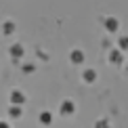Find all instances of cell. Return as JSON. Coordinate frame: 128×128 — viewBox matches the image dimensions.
<instances>
[{
  "label": "cell",
  "mask_w": 128,
  "mask_h": 128,
  "mask_svg": "<svg viewBox=\"0 0 128 128\" xmlns=\"http://www.w3.org/2000/svg\"><path fill=\"white\" fill-rule=\"evenodd\" d=\"M105 28H107V32H118L120 21L116 19V17H107V19H105Z\"/></svg>",
  "instance_id": "obj_1"
},
{
  "label": "cell",
  "mask_w": 128,
  "mask_h": 128,
  "mask_svg": "<svg viewBox=\"0 0 128 128\" xmlns=\"http://www.w3.org/2000/svg\"><path fill=\"white\" fill-rule=\"evenodd\" d=\"M61 111H63V114H74V103H72V101H65V103H63L61 105Z\"/></svg>",
  "instance_id": "obj_2"
},
{
  "label": "cell",
  "mask_w": 128,
  "mask_h": 128,
  "mask_svg": "<svg viewBox=\"0 0 128 128\" xmlns=\"http://www.w3.org/2000/svg\"><path fill=\"white\" fill-rule=\"evenodd\" d=\"M72 61H74V63H82V61H84V52H82V50H74V52H72Z\"/></svg>",
  "instance_id": "obj_3"
},
{
  "label": "cell",
  "mask_w": 128,
  "mask_h": 128,
  "mask_svg": "<svg viewBox=\"0 0 128 128\" xmlns=\"http://www.w3.org/2000/svg\"><path fill=\"white\" fill-rule=\"evenodd\" d=\"M109 61H111V63H122V52H118V50H111Z\"/></svg>",
  "instance_id": "obj_4"
},
{
  "label": "cell",
  "mask_w": 128,
  "mask_h": 128,
  "mask_svg": "<svg viewBox=\"0 0 128 128\" xmlns=\"http://www.w3.org/2000/svg\"><path fill=\"white\" fill-rule=\"evenodd\" d=\"M10 101H13V103H17V105H21V103H23V94L15 90V92H13V97H10Z\"/></svg>",
  "instance_id": "obj_5"
},
{
  "label": "cell",
  "mask_w": 128,
  "mask_h": 128,
  "mask_svg": "<svg viewBox=\"0 0 128 128\" xmlns=\"http://www.w3.org/2000/svg\"><path fill=\"white\" fill-rule=\"evenodd\" d=\"M84 80L86 82H94V69H86L84 72Z\"/></svg>",
  "instance_id": "obj_6"
},
{
  "label": "cell",
  "mask_w": 128,
  "mask_h": 128,
  "mask_svg": "<svg viewBox=\"0 0 128 128\" xmlns=\"http://www.w3.org/2000/svg\"><path fill=\"white\" fill-rule=\"evenodd\" d=\"M40 122H42V124H48V122H52L50 114H42V116H40Z\"/></svg>",
  "instance_id": "obj_7"
},
{
  "label": "cell",
  "mask_w": 128,
  "mask_h": 128,
  "mask_svg": "<svg viewBox=\"0 0 128 128\" xmlns=\"http://www.w3.org/2000/svg\"><path fill=\"white\" fill-rule=\"evenodd\" d=\"M10 52H13V55H17V57H21V55H23V48H21V46H13Z\"/></svg>",
  "instance_id": "obj_8"
},
{
  "label": "cell",
  "mask_w": 128,
  "mask_h": 128,
  "mask_svg": "<svg viewBox=\"0 0 128 128\" xmlns=\"http://www.w3.org/2000/svg\"><path fill=\"white\" fill-rule=\"evenodd\" d=\"M120 48H128V36L120 38Z\"/></svg>",
  "instance_id": "obj_9"
},
{
  "label": "cell",
  "mask_w": 128,
  "mask_h": 128,
  "mask_svg": "<svg viewBox=\"0 0 128 128\" xmlns=\"http://www.w3.org/2000/svg\"><path fill=\"white\" fill-rule=\"evenodd\" d=\"M10 116H13V118L21 116V109H19V107H10Z\"/></svg>",
  "instance_id": "obj_10"
},
{
  "label": "cell",
  "mask_w": 128,
  "mask_h": 128,
  "mask_svg": "<svg viewBox=\"0 0 128 128\" xmlns=\"http://www.w3.org/2000/svg\"><path fill=\"white\" fill-rule=\"evenodd\" d=\"M4 32H6V34H10V32H13V23H6V25H4Z\"/></svg>",
  "instance_id": "obj_11"
}]
</instances>
